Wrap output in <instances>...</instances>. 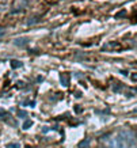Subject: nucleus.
<instances>
[{
	"label": "nucleus",
	"instance_id": "4",
	"mask_svg": "<svg viewBox=\"0 0 137 148\" xmlns=\"http://www.w3.org/2000/svg\"><path fill=\"white\" fill-rule=\"evenodd\" d=\"M61 80H60V83H61L62 87H68L69 86V75L68 73H61V77H60Z\"/></svg>",
	"mask_w": 137,
	"mask_h": 148
},
{
	"label": "nucleus",
	"instance_id": "8",
	"mask_svg": "<svg viewBox=\"0 0 137 148\" xmlns=\"http://www.w3.org/2000/svg\"><path fill=\"white\" fill-rule=\"evenodd\" d=\"M18 116L21 117V118H26V117H27V113L25 112V110H21V112L18 113Z\"/></svg>",
	"mask_w": 137,
	"mask_h": 148
},
{
	"label": "nucleus",
	"instance_id": "10",
	"mask_svg": "<svg viewBox=\"0 0 137 148\" xmlns=\"http://www.w3.org/2000/svg\"><path fill=\"white\" fill-rule=\"evenodd\" d=\"M8 148H19V144H10Z\"/></svg>",
	"mask_w": 137,
	"mask_h": 148
},
{
	"label": "nucleus",
	"instance_id": "1",
	"mask_svg": "<svg viewBox=\"0 0 137 148\" xmlns=\"http://www.w3.org/2000/svg\"><path fill=\"white\" fill-rule=\"evenodd\" d=\"M118 137L124 141V144H128L130 147H132L133 144H134V141H136V135H133L130 130H122V132L119 133Z\"/></svg>",
	"mask_w": 137,
	"mask_h": 148
},
{
	"label": "nucleus",
	"instance_id": "16",
	"mask_svg": "<svg viewBox=\"0 0 137 148\" xmlns=\"http://www.w3.org/2000/svg\"><path fill=\"white\" fill-rule=\"evenodd\" d=\"M136 140H137V135H136Z\"/></svg>",
	"mask_w": 137,
	"mask_h": 148
},
{
	"label": "nucleus",
	"instance_id": "7",
	"mask_svg": "<svg viewBox=\"0 0 137 148\" xmlns=\"http://www.w3.org/2000/svg\"><path fill=\"white\" fill-rule=\"evenodd\" d=\"M88 144H90V140L86 139L84 141H82V143L79 144V148H87V147H88Z\"/></svg>",
	"mask_w": 137,
	"mask_h": 148
},
{
	"label": "nucleus",
	"instance_id": "14",
	"mask_svg": "<svg viewBox=\"0 0 137 148\" xmlns=\"http://www.w3.org/2000/svg\"><path fill=\"white\" fill-rule=\"evenodd\" d=\"M130 148H137V147H134V145H132V147H130Z\"/></svg>",
	"mask_w": 137,
	"mask_h": 148
},
{
	"label": "nucleus",
	"instance_id": "6",
	"mask_svg": "<svg viewBox=\"0 0 137 148\" xmlns=\"http://www.w3.org/2000/svg\"><path fill=\"white\" fill-rule=\"evenodd\" d=\"M31 125H33V121H31V120H26V121H25V124L22 125V128H23V129H29Z\"/></svg>",
	"mask_w": 137,
	"mask_h": 148
},
{
	"label": "nucleus",
	"instance_id": "11",
	"mask_svg": "<svg viewBox=\"0 0 137 148\" xmlns=\"http://www.w3.org/2000/svg\"><path fill=\"white\" fill-rule=\"evenodd\" d=\"M75 110L77 113H80V112H82V108H80V106H75Z\"/></svg>",
	"mask_w": 137,
	"mask_h": 148
},
{
	"label": "nucleus",
	"instance_id": "5",
	"mask_svg": "<svg viewBox=\"0 0 137 148\" xmlns=\"http://www.w3.org/2000/svg\"><path fill=\"white\" fill-rule=\"evenodd\" d=\"M11 68H12V69H16V68H21L23 65L22 64V61H19V60H11Z\"/></svg>",
	"mask_w": 137,
	"mask_h": 148
},
{
	"label": "nucleus",
	"instance_id": "9",
	"mask_svg": "<svg viewBox=\"0 0 137 148\" xmlns=\"http://www.w3.org/2000/svg\"><path fill=\"white\" fill-rule=\"evenodd\" d=\"M37 21H38V18H34V19H30L29 22H27V25H33V23H36Z\"/></svg>",
	"mask_w": 137,
	"mask_h": 148
},
{
	"label": "nucleus",
	"instance_id": "15",
	"mask_svg": "<svg viewBox=\"0 0 137 148\" xmlns=\"http://www.w3.org/2000/svg\"><path fill=\"white\" fill-rule=\"evenodd\" d=\"M26 148H31V147H26Z\"/></svg>",
	"mask_w": 137,
	"mask_h": 148
},
{
	"label": "nucleus",
	"instance_id": "2",
	"mask_svg": "<svg viewBox=\"0 0 137 148\" xmlns=\"http://www.w3.org/2000/svg\"><path fill=\"white\" fill-rule=\"evenodd\" d=\"M107 148H125L124 141L119 139V137H111L106 141Z\"/></svg>",
	"mask_w": 137,
	"mask_h": 148
},
{
	"label": "nucleus",
	"instance_id": "12",
	"mask_svg": "<svg viewBox=\"0 0 137 148\" xmlns=\"http://www.w3.org/2000/svg\"><path fill=\"white\" fill-rule=\"evenodd\" d=\"M3 34H4V29H1V27H0V37L3 36Z\"/></svg>",
	"mask_w": 137,
	"mask_h": 148
},
{
	"label": "nucleus",
	"instance_id": "13",
	"mask_svg": "<svg viewBox=\"0 0 137 148\" xmlns=\"http://www.w3.org/2000/svg\"><path fill=\"white\" fill-rule=\"evenodd\" d=\"M132 79H134V80H137V73H133V75H132Z\"/></svg>",
	"mask_w": 137,
	"mask_h": 148
},
{
	"label": "nucleus",
	"instance_id": "3",
	"mask_svg": "<svg viewBox=\"0 0 137 148\" xmlns=\"http://www.w3.org/2000/svg\"><path fill=\"white\" fill-rule=\"evenodd\" d=\"M29 42H30V38H27V37H19L16 40H14V45L22 48V46H26Z\"/></svg>",
	"mask_w": 137,
	"mask_h": 148
}]
</instances>
